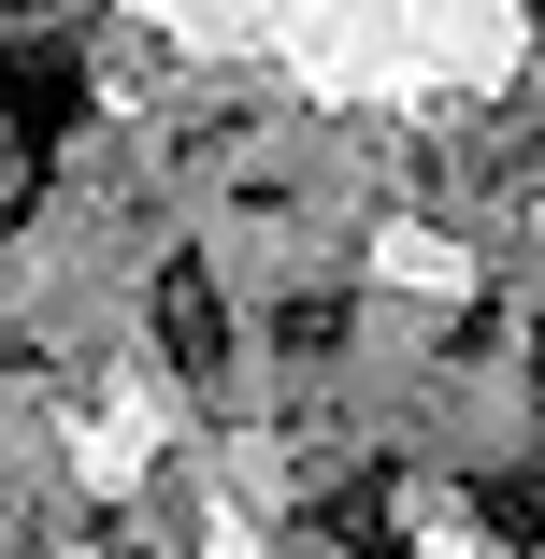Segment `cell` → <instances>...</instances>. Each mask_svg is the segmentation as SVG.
Wrapping results in <instances>:
<instances>
[{
  "instance_id": "obj_1",
  "label": "cell",
  "mask_w": 545,
  "mask_h": 559,
  "mask_svg": "<svg viewBox=\"0 0 545 559\" xmlns=\"http://www.w3.org/2000/svg\"><path fill=\"white\" fill-rule=\"evenodd\" d=\"M158 345H173L187 373H201L215 345H230V316H215V287H201V273H158Z\"/></svg>"
},
{
  "instance_id": "obj_2",
  "label": "cell",
  "mask_w": 545,
  "mask_h": 559,
  "mask_svg": "<svg viewBox=\"0 0 545 559\" xmlns=\"http://www.w3.org/2000/svg\"><path fill=\"white\" fill-rule=\"evenodd\" d=\"M488 531H517V545H531V531H545V460H517V474H502V488H488Z\"/></svg>"
}]
</instances>
